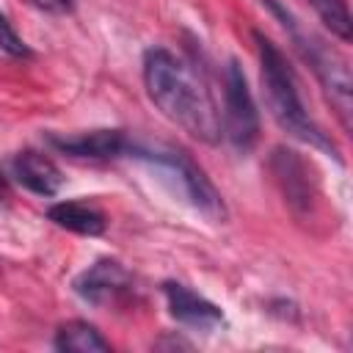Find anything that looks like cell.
<instances>
[{"label":"cell","mask_w":353,"mask_h":353,"mask_svg":"<svg viewBox=\"0 0 353 353\" xmlns=\"http://www.w3.org/2000/svg\"><path fill=\"white\" fill-rule=\"evenodd\" d=\"M143 85L152 105L204 143L221 138V116L199 74L165 47L143 52Z\"/></svg>","instance_id":"6da1fadb"},{"label":"cell","mask_w":353,"mask_h":353,"mask_svg":"<svg viewBox=\"0 0 353 353\" xmlns=\"http://www.w3.org/2000/svg\"><path fill=\"white\" fill-rule=\"evenodd\" d=\"M254 39H256V52H259V66H262L265 102H268V110L276 119V124L287 135H292V138H298L309 146H317L325 154H331L334 160H339V152H336L334 141L314 124V119L303 108L295 74H292L284 52L259 30H254Z\"/></svg>","instance_id":"7a4b0ae2"},{"label":"cell","mask_w":353,"mask_h":353,"mask_svg":"<svg viewBox=\"0 0 353 353\" xmlns=\"http://www.w3.org/2000/svg\"><path fill=\"white\" fill-rule=\"evenodd\" d=\"M127 154L143 160L174 196H179L185 204H190L207 221H212V223L226 221V204H223L221 193L215 190V185L207 179V174L182 149H174L165 143L152 146V143H132L130 141Z\"/></svg>","instance_id":"3957f363"},{"label":"cell","mask_w":353,"mask_h":353,"mask_svg":"<svg viewBox=\"0 0 353 353\" xmlns=\"http://www.w3.org/2000/svg\"><path fill=\"white\" fill-rule=\"evenodd\" d=\"M262 6L270 8V14L284 25V30L292 36V44L295 50L301 52V58L312 66V72L317 74L320 85L325 88L339 121L345 130H350V113H353V102H350V94H353V80H350V63L347 58L334 50L331 44H325L320 36L309 33L301 28V22L292 17V11L279 3V0H262Z\"/></svg>","instance_id":"277c9868"},{"label":"cell","mask_w":353,"mask_h":353,"mask_svg":"<svg viewBox=\"0 0 353 353\" xmlns=\"http://www.w3.org/2000/svg\"><path fill=\"white\" fill-rule=\"evenodd\" d=\"M223 135L240 154H248L259 141V110L245 72L234 58L226 63L223 74Z\"/></svg>","instance_id":"5b68a950"},{"label":"cell","mask_w":353,"mask_h":353,"mask_svg":"<svg viewBox=\"0 0 353 353\" xmlns=\"http://www.w3.org/2000/svg\"><path fill=\"white\" fill-rule=\"evenodd\" d=\"M270 171L276 174V182L281 185L287 201L298 212H312L317 199V185L312 179V168L306 160L287 146H276L270 154Z\"/></svg>","instance_id":"8992f818"},{"label":"cell","mask_w":353,"mask_h":353,"mask_svg":"<svg viewBox=\"0 0 353 353\" xmlns=\"http://www.w3.org/2000/svg\"><path fill=\"white\" fill-rule=\"evenodd\" d=\"M130 287H132V276L119 259H97L74 279V292L91 306H105L119 295H124Z\"/></svg>","instance_id":"52a82bcc"},{"label":"cell","mask_w":353,"mask_h":353,"mask_svg":"<svg viewBox=\"0 0 353 353\" xmlns=\"http://www.w3.org/2000/svg\"><path fill=\"white\" fill-rule=\"evenodd\" d=\"M50 146L69 154V157H94V160H105V157H119L127 154V135L121 130H91V132H74V135H47Z\"/></svg>","instance_id":"ba28073f"},{"label":"cell","mask_w":353,"mask_h":353,"mask_svg":"<svg viewBox=\"0 0 353 353\" xmlns=\"http://www.w3.org/2000/svg\"><path fill=\"white\" fill-rule=\"evenodd\" d=\"M163 292H165L168 312H171L174 320H179L185 325H193V328H212V325L223 323V312L212 301H207L199 292L188 290L185 284L165 281Z\"/></svg>","instance_id":"9c48e42d"},{"label":"cell","mask_w":353,"mask_h":353,"mask_svg":"<svg viewBox=\"0 0 353 353\" xmlns=\"http://www.w3.org/2000/svg\"><path fill=\"white\" fill-rule=\"evenodd\" d=\"M11 171H14V176H17V182L22 185V188H28L30 193H36V196H55L61 188H63V174H61V168L50 160V157H44V154H39V152H19L14 160H11Z\"/></svg>","instance_id":"30bf717a"},{"label":"cell","mask_w":353,"mask_h":353,"mask_svg":"<svg viewBox=\"0 0 353 353\" xmlns=\"http://www.w3.org/2000/svg\"><path fill=\"white\" fill-rule=\"evenodd\" d=\"M47 218L55 226L69 229L74 234H85V237H99L108 226L105 215L97 207L83 204V201H58L47 210Z\"/></svg>","instance_id":"8fae6325"},{"label":"cell","mask_w":353,"mask_h":353,"mask_svg":"<svg viewBox=\"0 0 353 353\" xmlns=\"http://www.w3.org/2000/svg\"><path fill=\"white\" fill-rule=\"evenodd\" d=\"M55 347L66 353H108L110 342L85 320H69L55 334Z\"/></svg>","instance_id":"7c38bea8"},{"label":"cell","mask_w":353,"mask_h":353,"mask_svg":"<svg viewBox=\"0 0 353 353\" xmlns=\"http://www.w3.org/2000/svg\"><path fill=\"white\" fill-rule=\"evenodd\" d=\"M312 8L317 11L320 22L342 41L353 39V17L347 8V0H309Z\"/></svg>","instance_id":"4fadbf2b"},{"label":"cell","mask_w":353,"mask_h":353,"mask_svg":"<svg viewBox=\"0 0 353 353\" xmlns=\"http://www.w3.org/2000/svg\"><path fill=\"white\" fill-rule=\"evenodd\" d=\"M0 50L11 58H28L30 55V47L22 41V36L14 30L11 19L3 11H0Z\"/></svg>","instance_id":"5bb4252c"},{"label":"cell","mask_w":353,"mask_h":353,"mask_svg":"<svg viewBox=\"0 0 353 353\" xmlns=\"http://www.w3.org/2000/svg\"><path fill=\"white\" fill-rule=\"evenodd\" d=\"M36 8H41V11H50V14H63V11H69L72 8V3L74 0H30Z\"/></svg>","instance_id":"9a60e30c"},{"label":"cell","mask_w":353,"mask_h":353,"mask_svg":"<svg viewBox=\"0 0 353 353\" xmlns=\"http://www.w3.org/2000/svg\"><path fill=\"white\" fill-rule=\"evenodd\" d=\"M6 199H8V188H6V179L0 176V207L6 204Z\"/></svg>","instance_id":"2e32d148"}]
</instances>
